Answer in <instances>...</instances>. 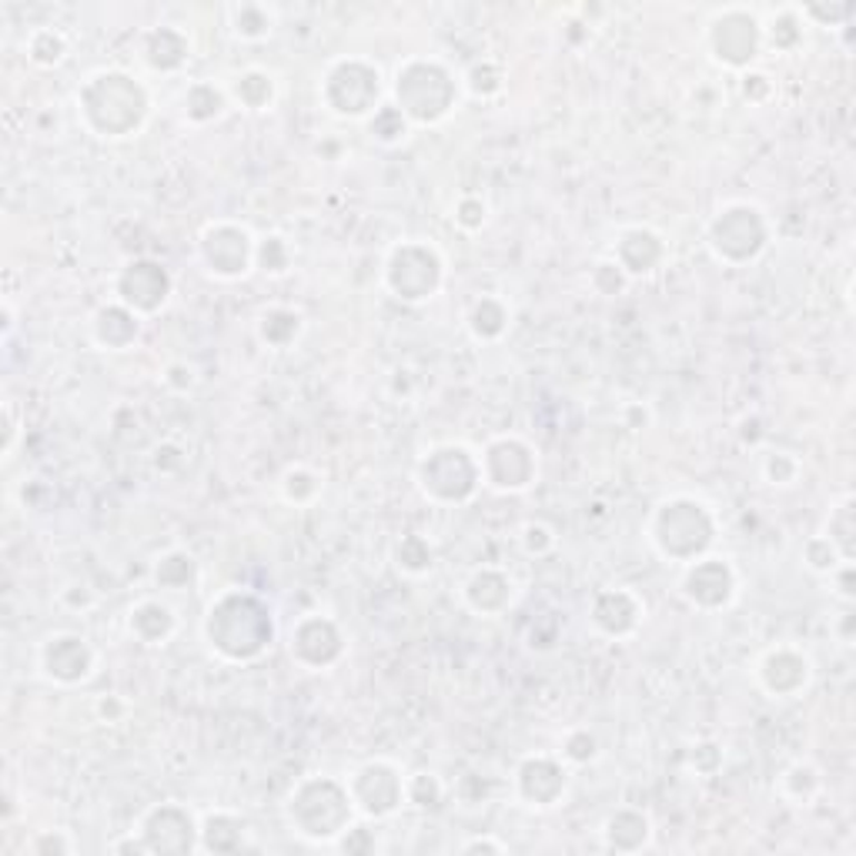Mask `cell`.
<instances>
[{"mask_svg": "<svg viewBox=\"0 0 856 856\" xmlns=\"http://www.w3.org/2000/svg\"><path fill=\"white\" fill-rule=\"evenodd\" d=\"M709 45L722 65L746 68L762 45V24L756 14H749L742 8H729V11L716 14V21L709 24Z\"/></svg>", "mask_w": 856, "mask_h": 856, "instance_id": "obj_1", "label": "cell"}, {"mask_svg": "<svg viewBox=\"0 0 856 856\" xmlns=\"http://www.w3.org/2000/svg\"><path fill=\"white\" fill-rule=\"evenodd\" d=\"M68 649H71V636L48 639V646H45V669H48L55 679H61V682H78V679H85L88 669H91V649H88L85 639H78V646H75L71 656H68Z\"/></svg>", "mask_w": 856, "mask_h": 856, "instance_id": "obj_2", "label": "cell"}, {"mask_svg": "<svg viewBox=\"0 0 856 856\" xmlns=\"http://www.w3.org/2000/svg\"><path fill=\"white\" fill-rule=\"evenodd\" d=\"M228 18L242 41H265L275 31V14L262 4H235L228 8Z\"/></svg>", "mask_w": 856, "mask_h": 856, "instance_id": "obj_3", "label": "cell"}, {"mask_svg": "<svg viewBox=\"0 0 856 856\" xmlns=\"http://www.w3.org/2000/svg\"><path fill=\"white\" fill-rule=\"evenodd\" d=\"M65 55H68V41L58 31H38L31 38V61L51 68V65H61Z\"/></svg>", "mask_w": 856, "mask_h": 856, "instance_id": "obj_4", "label": "cell"}]
</instances>
